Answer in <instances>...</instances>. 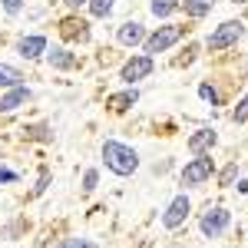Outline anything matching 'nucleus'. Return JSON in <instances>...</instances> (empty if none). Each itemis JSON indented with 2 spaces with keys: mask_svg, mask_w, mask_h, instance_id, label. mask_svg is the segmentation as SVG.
I'll use <instances>...</instances> for the list:
<instances>
[{
  "mask_svg": "<svg viewBox=\"0 0 248 248\" xmlns=\"http://www.w3.org/2000/svg\"><path fill=\"white\" fill-rule=\"evenodd\" d=\"M232 225V212L222 209V205H215V209H205L202 212V218H199V229L205 238H222Z\"/></svg>",
  "mask_w": 248,
  "mask_h": 248,
  "instance_id": "nucleus-5",
  "label": "nucleus"
},
{
  "mask_svg": "<svg viewBox=\"0 0 248 248\" xmlns=\"http://www.w3.org/2000/svg\"><path fill=\"white\" fill-rule=\"evenodd\" d=\"M189 212H192V202H189V195L182 192V195H175L169 205H166V212H162V229H182L186 225V218H189Z\"/></svg>",
  "mask_w": 248,
  "mask_h": 248,
  "instance_id": "nucleus-7",
  "label": "nucleus"
},
{
  "mask_svg": "<svg viewBox=\"0 0 248 248\" xmlns=\"http://www.w3.org/2000/svg\"><path fill=\"white\" fill-rule=\"evenodd\" d=\"M232 3H248V0H232Z\"/></svg>",
  "mask_w": 248,
  "mask_h": 248,
  "instance_id": "nucleus-29",
  "label": "nucleus"
},
{
  "mask_svg": "<svg viewBox=\"0 0 248 248\" xmlns=\"http://www.w3.org/2000/svg\"><path fill=\"white\" fill-rule=\"evenodd\" d=\"M23 139H33V142H53V129L46 123H37V126H27L23 129Z\"/></svg>",
  "mask_w": 248,
  "mask_h": 248,
  "instance_id": "nucleus-16",
  "label": "nucleus"
},
{
  "mask_svg": "<svg viewBox=\"0 0 248 248\" xmlns=\"http://www.w3.org/2000/svg\"><path fill=\"white\" fill-rule=\"evenodd\" d=\"M232 119H235V123H248V93L242 96V99H238V106L232 109Z\"/></svg>",
  "mask_w": 248,
  "mask_h": 248,
  "instance_id": "nucleus-21",
  "label": "nucleus"
},
{
  "mask_svg": "<svg viewBox=\"0 0 248 248\" xmlns=\"http://www.w3.org/2000/svg\"><path fill=\"white\" fill-rule=\"evenodd\" d=\"M199 96H202L205 103H212V106H218V93H215L212 83H202V86H199Z\"/></svg>",
  "mask_w": 248,
  "mask_h": 248,
  "instance_id": "nucleus-22",
  "label": "nucleus"
},
{
  "mask_svg": "<svg viewBox=\"0 0 248 248\" xmlns=\"http://www.w3.org/2000/svg\"><path fill=\"white\" fill-rule=\"evenodd\" d=\"M46 63L53 66V70H73L77 66V53H70L66 46H46Z\"/></svg>",
  "mask_w": 248,
  "mask_h": 248,
  "instance_id": "nucleus-13",
  "label": "nucleus"
},
{
  "mask_svg": "<svg viewBox=\"0 0 248 248\" xmlns=\"http://www.w3.org/2000/svg\"><path fill=\"white\" fill-rule=\"evenodd\" d=\"M153 66H155V63H153V57H149V53H136L133 60H126V63H123L119 79H123L126 86H136L139 79H146L149 73H153Z\"/></svg>",
  "mask_w": 248,
  "mask_h": 248,
  "instance_id": "nucleus-6",
  "label": "nucleus"
},
{
  "mask_svg": "<svg viewBox=\"0 0 248 248\" xmlns=\"http://www.w3.org/2000/svg\"><path fill=\"white\" fill-rule=\"evenodd\" d=\"M46 186H50V169H40V179H37V186H33V195H43Z\"/></svg>",
  "mask_w": 248,
  "mask_h": 248,
  "instance_id": "nucleus-24",
  "label": "nucleus"
},
{
  "mask_svg": "<svg viewBox=\"0 0 248 248\" xmlns=\"http://www.w3.org/2000/svg\"><path fill=\"white\" fill-rule=\"evenodd\" d=\"M146 27L139 23V20H129V23H123L119 30H116V40L123 43V46H139V43H146Z\"/></svg>",
  "mask_w": 248,
  "mask_h": 248,
  "instance_id": "nucleus-11",
  "label": "nucleus"
},
{
  "mask_svg": "<svg viewBox=\"0 0 248 248\" xmlns=\"http://www.w3.org/2000/svg\"><path fill=\"white\" fill-rule=\"evenodd\" d=\"M136 103H139V90H136V86H129L126 93H116V96H109V106H113L116 113L129 109V106H136Z\"/></svg>",
  "mask_w": 248,
  "mask_h": 248,
  "instance_id": "nucleus-15",
  "label": "nucleus"
},
{
  "mask_svg": "<svg viewBox=\"0 0 248 248\" xmlns=\"http://www.w3.org/2000/svg\"><path fill=\"white\" fill-rule=\"evenodd\" d=\"M63 3H66V7H70V10H79V7H86V3H90V0H63Z\"/></svg>",
  "mask_w": 248,
  "mask_h": 248,
  "instance_id": "nucleus-28",
  "label": "nucleus"
},
{
  "mask_svg": "<svg viewBox=\"0 0 248 248\" xmlns=\"http://www.w3.org/2000/svg\"><path fill=\"white\" fill-rule=\"evenodd\" d=\"M96 182H99V172H96V169H86V172H83V192H86V195L96 189Z\"/></svg>",
  "mask_w": 248,
  "mask_h": 248,
  "instance_id": "nucleus-23",
  "label": "nucleus"
},
{
  "mask_svg": "<svg viewBox=\"0 0 248 248\" xmlns=\"http://www.w3.org/2000/svg\"><path fill=\"white\" fill-rule=\"evenodd\" d=\"M60 37L70 43H90V23L79 17H66L60 23Z\"/></svg>",
  "mask_w": 248,
  "mask_h": 248,
  "instance_id": "nucleus-9",
  "label": "nucleus"
},
{
  "mask_svg": "<svg viewBox=\"0 0 248 248\" xmlns=\"http://www.w3.org/2000/svg\"><path fill=\"white\" fill-rule=\"evenodd\" d=\"M99 153H103V166L109 172H116V175H123V179L139 169V153H136L133 146L119 142V139H106Z\"/></svg>",
  "mask_w": 248,
  "mask_h": 248,
  "instance_id": "nucleus-1",
  "label": "nucleus"
},
{
  "mask_svg": "<svg viewBox=\"0 0 248 248\" xmlns=\"http://www.w3.org/2000/svg\"><path fill=\"white\" fill-rule=\"evenodd\" d=\"M215 142H218V133H215V129H195V133L189 136V153L202 155V153H209Z\"/></svg>",
  "mask_w": 248,
  "mask_h": 248,
  "instance_id": "nucleus-12",
  "label": "nucleus"
},
{
  "mask_svg": "<svg viewBox=\"0 0 248 248\" xmlns=\"http://www.w3.org/2000/svg\"><path fill=\"white\" fill-rule=\"evenodd\" d=\"M242 37H245V23H242V20H225V23H218V27L209 33V40H205V43H209V50H215V53H218V50L235 46Z\"/></svg>",
  "mask_w": 248,
  "mask_h": 248,
  "instance_id": "nucleus-4",
  "label": "nucleus"
},
{
  "mask_svg": "<svg viewBox=\"0 0 248 248\" xmlns=\"http://www.w3.org/2000/svg\"><path fill=\"white\" fill-rule=\"evenodd\" d=\"M215 0H179V10H186V17H209Z\"/></svg>",
  "mask_w": 248,
  "mask_h": 248,
  "instance_id": "nucleus-14",
  "label": "nucleus"
},
{
  "mask_svg": "<svg viewBox=\"0 0 248 248\" xmlns=\"http://www.w3.org/2000/svg\"><path fill=\"white\" fill-rule=\"evenodd\" d=\"M0 7H3L10 17H17L20 10H23V0H0Z\"/></svg>",
  "mask_w": 248,
  "mask_h": 248,
  "instance_id": "nucleus-25",
  "label": "nucleus"
},
{
  "mask_svg": "<svg viewBox=\"0 0 248 248\" xmlns=\"http://www.w3.org/2000/svg\"><path fill=\"white\" fill-rule=\"evenodd\" d=\"M235 172H238V162H232V166H225V172H222V186H232Z\"/></svg>",
  "mask_w": 248,
  "mask_h": 248,
  "instance_id": "nucleus-26",
  "label": "nucleus"
},
{
  "mask_svg": "<svg viewBox=\"0 0 248 248\" xmlns=\"http://www.w3.org/2000/svg\"><path fill=\"white\" fill-rule=\"evenodd\" d=\"M30 99H33V90H30V86H23V83L7 86V90L0 93V113H14L20 106H27Z\"/></svg>",
  "mask_w": 248,
  "mask_h": 248,
  "instance_id": "nucleus-8",
  "label": "nucleus"
},
{
  "mask_svg": "<svg viewBox=\"0 0 248 248\" xmlns=\"http://www.w3.org/2000/svg\"><path fill=\"white\" fill-rule=\"evenodd\" d=\"M17 179H20V175L14 169H0V182H17Z\"/></svg>",
  "mask_w": 248,
  "mask_h": 248,
  "instance_id": "nucleus-27",
  "label": "nucleus"
},
{
  "mask_svg": "<svg viewBox=\"0 0 248 248\" xmlns=\"http://www.w3.org/2000/svg\"><path fill=\"white\" fill-rule=\"evenodd\" d=\"M17 83H23V73L10 63H0V86L7 90V86H17Z\"/></svg>",
  "mask_w": 248,
  "mask_h": 248,
  "instance_id": "nucleus-17",
  "label": "nucleus"
},
{
  "mask_svg": "<svg viewBox=\"0 0 248 248\" xmlns=\"http://www.w3.org/2000/svg\"><path fill=\"white\" fill-rule=\"evenodd\" d=\"M149 10H153V17H169L179 10V0H149Z\"/></svg>",
  "mask_w": 248,
  "mask_h": 248,
  "instance_id": "nucleus-18",
  "label": "nucleus"
},
{
  "mask_svg": "<svg viewBox=\"0 0 248 248\" xmlns=\"http://www.w3.org/2000/svg\"><path fill=\"white\" fill-rule=\"evenodd\" d=\"M186 37V27H179V23H166V27H159V30H153L149 37H146V53L149 57H155V53H166L169 46H175L179 40Z\"/></svg>",
  "mask_w": 248,
  "mask_h": 248,
  "instance_id": "nucleus-3",
  "label": "nucleus"
},
{
  "mask_svg": "<svg viewBox=\"0 0 248 248\" xmlns=\"http://www.w3.org/2000/svg\"><path fill=\"white\" fill-rule=\"evenodd\" d=\"M43 53H46V37H43V33H30V37H20L17 40V57L40 60Z\"/></svg>",
  "mask_w": 248,
  "mask_h": 248,
  "instance_id": "nucleus-10",
  "label": "nucleus"
},
{
  "mask_svg": "<svg viewBox=\"0 0 248 248\" xmlns=\"http://www.w3.org/2000/svg\"><path fill=\"white\" fill-rule=\"evenodd\" d=\"M86 7H90V14H93V17H109V14H113V7H116V0H90Z\"/></svg>",
  "mask_w": 248,
  "mask_h": 248,
  "instance_id": "nucleus-19",
  "label": "nucleus"
},
{
  "mask_svg": "<svg viewBox=\"0 0 248 248\" xmlns=\"http://www.w3.org/2000/svg\"><path fill=\"white\" fill-rule=\"evenodd\" d=\"M57 248H99L93 238H63Z\"/></svg>",
  "mask_w": 248,
  "mask_h": 248,
  "instance_id": "nucleus-20",
  "label": "nucleus"
},
{
  "mask_svg": "<svg viewBox=\"0 0 248 248\" xmlns=\"http://www.w3.org/2000/svg\"><path fill=\"white\" fill-rule=\"evenodd\" d=\"M212 175H215V162H212L209 153L195 155V159H189L186 162V169H182V186L186 189H199V186H205Z\"/></svg>",
  "mask_w": 248,
  "mask_h": 248,
  "instance_id": "nucleus-2",
  "label": "nucleus"
}]
</instances>
